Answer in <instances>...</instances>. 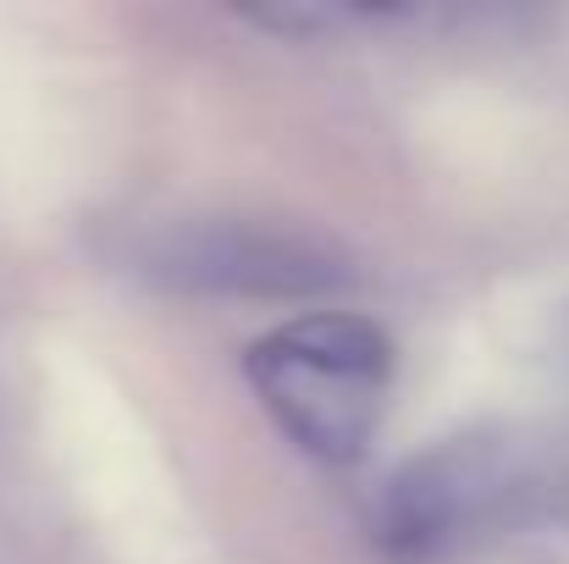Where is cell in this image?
Here are the masks:
<instances>
[{
  "label": "cell",
  "mask_w": 569,
  "mask_h": 564,
  "mask_svg": "<svg viewBox=\"0 0 569 564\" xmlns=\"http://www.w3.org/2000/svg\"><path fill=\"white\" fill-rule=\"evenodd\" d=\"M569 515V443L537 426H476L403 459L377 498V543L442 564Z\"/></svg>",
  "instance_id": "1"
},
{
  "label": "cell",
  "mask_w": 569,
  "mask_h": 564,
  "mask_svg": "<svg viewBox=\"0 0 569 564\" xmlns=\"http://www.w3.org/2000/svg\"><path fill=\"white\" fill-rule=\"evenodd\" d=\"M392 372V333L360 310H310L243 349V376L260 409L321 465H355L371 454Z\"/></svg>",
  "instance_id": "2"
},
{
  "label": "cell",
  "mask_w": 569,
  "mask_h": 564,
  "mask_svg": "<svg viewBox=\"0 0 569 564\" xmlns=\"http://www.w3.org/2000/svg\"><path fill=\"white\" fill-rule=\"evenodd\" d=\"M150 266L161 283H178L193 294H321L343 283V260L305 238L277 232L260 221H189L167 232L150 249Z\"/></svg>",
  "instance_id": "3"
}]
</instances>
